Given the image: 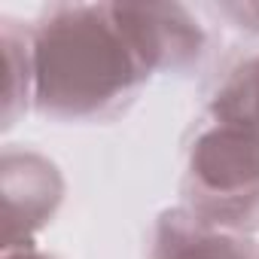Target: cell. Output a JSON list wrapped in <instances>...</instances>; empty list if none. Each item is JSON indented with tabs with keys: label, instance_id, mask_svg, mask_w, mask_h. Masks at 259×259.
Instances as JSON below:
<instances>
[{
	"label": "cell",
	"instance_id": "5b68a950",
	"mask_svg": "<svg viewBox=\"0 0 259 259\" xmlns=\"http://www.w3.org/2000/svg\"><path fill=\"white\" fill-rule=\"evenodd\" d=\"M150 259H259L247 235L213 229L186 207L159 217Z\"/></svg>",
	"mask_w": 259,
	"mask_h": 259
},
{
	"label": "cell",
	"instance_id": "52a82bcc",
	"mask_svg": "<svg viewBox=\"0 0 259 259\" xmlns=\"http://www.w3.org/2000/svg\"><path fill=\"white\" fill-rule=\"evenodd\" d=\"M207 113L210 119L241 122L259 132V52L241 58L226 73L207 104Z\"/></svg>",
	"mask_w": 259,
	"mask_h": 259
},
{
	"label": "cell",
	"instance_id": "3957f363",
	"mask_svg": "<svg viewBox=\"0 0 259 259\" xmlns=\"http://www.w3.org/2000/svg\"><path fill=\"white\" fill-rule=\"evenodd\" d=\"M138 58L156 73H186L207 52V34L183 4H113Z\"/></svg>",
	"mask_w": 259,
	"mask_h": 259
},
{
	"label": "cell",
	"instance_id": "8992f818",
	"mask_svg": "<svg viewBox=\"0 0 259 259\" xmlns=\"http://www.w3.org/2000/svg\"><path fill=\"white\" fill-rule=\"evenodd\" d=\"M0 52H4V128H13L16 119L34 107L31 25L0 16Z\"/></svg>",
	"mask_w": 259,
	"mask_h": 259
},
{
	"label": "cell",
	"instance_id": "ba28073f",
	"mask_svg": "<svg viewBox=\"0 0 259 259\" xmlns=\"http://www.w3.org/2000/svg\"><path fill=\"white\" fill-rule=\"evenodd\" d=\"M213 13L223 16L226 22H232L235 28L247 31V34H259V0H235V4H217Z\"/></svg>",
	"mask_w": 259,
	"mask_h": 259
},
{
	"label": "cell",
	"instance_id": "9c48e42d",
	"mask_svg": "<svg viewBox=\"0 0 259 259\" xmlns=\"http://www.w3.org/2000/svg\"><path fill=\"white\" fill-rule=\"evenodd\" d=\"M4 259H55L52 253H43L40 247H22L13 253H4Z\"/></svg>",
	"mask_w": 259,
	"mask_h": 259
},
{
	"label": "cell",
	"instance_id": "7a4b0ae2",
	"mask_svg": "<svg viewBox=\"0 0 259 259\" xmlns=\"http://www.w3.org/2000/svg\"><path fill=\"white\" fill-rule=\"evenodd\" d=\"M183 192L186 210L213 229H259V132L210 119L189 147Z\"/></svg>",
	"mask_w": 259,
	"mask_h": 259
},
{
	"label": "cell",
	"instance_id": "6da1fadb",
	"mask_svg": "<svg viewBox=\"0 0 259 259\" xmlns=\"http://www.w3.org/2000/svg\"><path fill=\"white\" fill-rule=\"evenodd\" d=\"M34 107L61 122L104 119L125 107L150 70L113 4H52L31 25Z\"/></svg>",
	"mask_w": 259,
	"mask_h": 259
},
{
	"label": "cell",
	"instance_id": "277c9868",
	"mask_svg": "<svg viewBox=\"0 0 259 259\" xmlns=\"http://www.w3.org/2000/svg\"><path fill=\"white\" fill-rule=\"evenodd\" d=\"M4 189V253L34 247V235L46 229L61 207L64 177L46 156L7 147L0 162Z\"/></svg>",
	"mask_w": 259,
	"mask_h": 259
}]
</instances>
